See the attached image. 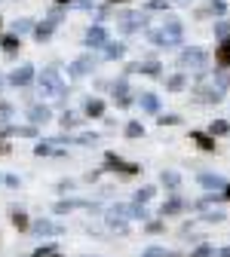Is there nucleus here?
<instances>
[{
  "instance_id": "obj_1",
  "label": "nucleus",
  "mask_w": 230,
  "mask_h": 257,
  "mask_svg": "<svg viewBox=\"0 0 230 257\" xmlns=\"http://www.w3.org/2000/svg\"><path fill=\"white\" fill-rule=\"evenodd\" d=\"M184 37V25L178 19H166L160 25V31H147V40L157 46H178Z\"/></svg>"
},
{
  "instance_id": "obj_2",
  "label": "nucleus",
  "mask_w": 230,
  "mask_h": 257,
  "mask_svg": "<svg viewBox=\"0 0 230 257\" xmlns=\"http://www.w3.org/2000/svg\"><path fill=\"white\" fill-rule=\"evenodd\" d=\"M37 83H40V95H55L58 101H64V95H68V89H64V83H61V74L55 68H43Z\"/></svg>"
},
{
  "instance_id": "obj_3",
  "label": "nucleus",
  "mask_w": 230,
  "mask_h": 257,
  "mask_svg": "<svg viewBox=\"0 0 230 257\" xmlns=\"http://www.w3.org/2000/svg\"><path fill=\"white\" fill-rule=\"evenodd\" d=\"M117 25H120L123 34H135V31H141L147 25V16L141 10H120L117 13Z\"/></svg>"
},
{
  "instance_id": "obj_4",
  "label": "nucleus",
  "mask_w": 230,
  "mask_h": 257,
  "mask_svg": "<svg viewBox=\"0 0 230 257\" xmlns=\"http://www.w3.org/2000/svg\"><path fill=\"white\" fill-rule=\"evenodd\" d=\"M105 166H108L111 172H120L123 178H132V175H138V172H141L135 163H126V159H120V156H117V153H111V150L105 153Z\"/></svg>"
},
{
  "instance_id": "obj_5",
  "label": "nucleus",
  "mask_w": 230,
  "mask_h": 257,
  "mask_svg": "<svg viewBox=\"0 0 230 257\" xmlns=\"http://www.w3.org/2000/svg\"><path fill=\"white\" fill-rule=\"evenodd\" d=\"M83 43H86L89 49H105V46H108V28H105V25H89Z\"/></svg>"
},
{
  "instance_id": "obj_6",
  "label": "nucleus",
  "mask_w": 230,
  "mask_h": 257,
  "mask_svg": "<svg viewBox=\"0 0 230 257\" xmlns=\"http://www.w3.org/2000/svg\"><path fill=\"white\" fill-rule=\"evenodd\" d=\"M178 61H181V68H196V71H203V64H206V49L190 46V49H184V52L178 55Z\"/></svg>"
},
{
  "instance_id": "obj_7",
  "label": "nucleus",
  "mask_w": 230,
  "mask_h": 257,
  "mask_svg": "<svg viewBox=\"0 0 230 257\" xmlns=\"http://www.w3.org/2000/svg\"><path fill=\"white\" fill-rule=\"evenodd\" d=\"M95 71V58L92 55H80V58H74L71 64H68V74L74 77V80H80V77H86V74H92Z\"/></svg>"
},
{
  "instance_id": "obj_8",
  "label": "nucleus",
  "mask_w": 230,
  "mask_h": 257,
  "mask_svg": "<svg viewBox=\"0 0 230 257\" xmlns=\"http://www.w3.org/2000/svg\"><path fill=\"white\" fill-rule=\"evenodd\" d=\"M126 217H129V205H114V208H108L105 223L111 230H126Z\"/></svg>"
},
{
  "instance_id": "obj_9",
  "label": "nucleus",
  "mask_w": 230,
  "mask_h": 257,
  "mask_svg": "<svg viewBox=\"0 0 230 257\" xmlns=\"http://www.w3.org/2000/svg\"><path fill=\"white\" fill-rule=\"evenodd\" d=\"M31 233H34V236H61L64 233V227H61V223H55V220H34V223H31Z\"/></svg>"
},
{
  "instance_id": "obj_10",
  "label": "nucleus",
  "mask_w": 230,
  "mask_h": 257,
  "mask_svg": "<svg viewBox=\"0 0 230 257\" xmlns=\"http://www.w3.org/2000/svg\"><path fill=\"white\" fill-rule=\"evenodd\" d=\"M28 83H34V68H31V64H22V68H16V71L10 74V86L22 89V86H28Z\"/></svg>"
},
{
  "instance_id": "obj_11",
  "label": "nucleus",
  "mask_w": 230,
  "mask_h": 257,
  "mask_svg": "<svg viewBox=\"0 0 230 257\" xmlns=\"http://www.w3.org/2000/svg\"><path fill=\"white\" fill-rule=\"evenodd\" d=\"M114 101H117V107H129V104H132V92H129L126 77H120L114 83Z\"/></svg>"
},
{
  "instance_id": "obj_12",
  "label": "nucleus",
  "mask_w": 230,
  "mask_h": 257,
  "mask_svg": "<svg viewBox=\"0 0 230 257\" xmlns=\"http://www.w3.org/2000/svg\"><path fill=\"white\" fill-rule=\"evenodd\" d=\"M55 25H58L55 19H43L40 25H34V40H37V43H46V40L55 34Z\"/></svg>"
},
{
  "instance_id": "obj_13",
  "label": "nucleus",
  "mask_w": 230,
  "mask_h": 257,
  "mask_svg": "<svg viewBox=\"0 0 230 257\" xmlns=\"http://www.w3.org/2000/svg\"><path fill=\"white\" fill-rule=\"evenodd\" d=\"M28 119L34 122V125H43V122L52 119V110H49L46 104H31V107H28Z\"/></svg>"
},
{
  "instance_id": "obj_14",
  "label": "nucleus",
  "mask_w": 230,
  "mask_h": 257,
  "mask_svg": "<svg viewBox=\"0 0 230 257\" xmlns=\"http://www.w3.org/2000/svg\"><path fill=\"white\" fill-rule=\"evenodd\" d=\"M196 181H200L203 187H209V190H224L227 187V181L221 175H212V172H200V175H196Z\"/></svg>"
},
{
  "instance_id": "obj_15",
  "label": "nucleus",
  "mask_w": 230,
  "mask_h": 257,
  "mask_svg": "<svg viewBox=\"0 0 230 257\" xmlns=\"http://www.w3.org/2000/svg\"><path fill=\"white\" fill-rule=\"evenodd\" d=\"M10 220H13V227H16L19 233H28V230H31V217H28L22 208H13V211H10Z\"/></svg>"
},
{
  "instance_id": "obj_16",
  "label": "nucleus",
  "mask_w": 230,
  "mask_h": 257,
  "mask_svg": "<svg viewBox=\"0 0 230 257\" xmlns=\"http://www.w3.org/2000/svg\"><path fill=\"white\" fill-rule=\"evenodd\" d=\"M0 49L13 55L16 49H22V37L19 34H4V37H0Z\"/></svg>"
},
{
  "instance_id": "obj_17",
  "label": "nucleus",
  "mask_w": 230,
  "mask_h": 257,
  "mask_svg": "<svg viewBox=\"0 0 230 257\" xmlns=\"http://www.w3.org/2000/svg\"><path fill=\"white\" fill-rule=\"evenodd\" d=\"M138 71L147 74V77H160V74H163V64H160L157 58H150V61H138Z\"/></svg>"
},
{
  "instance_id": "obj_18",
  "label": "nucleus",
  "mask_w": 230,
  "mask_h": 257,
  "mask_svg": "<svg viewBox=\"0 0 230 257\" xmlns=\"http://www.w3.org/2000/svg\"><path fill=\"white\" fill-rule=\"evenodd\" d=\"M215 61L221 64V68H227V64H230V37L221 40V46L215 49Z\"/></svg>"
},
{
  "instance_id": "obj_19",
  "label": "nucleus",
  "mask_w": 230,
  "mask_h": 257,
  "mask_svg": "<svg viewBox=\"0 0 230 257\" xmlns=\"http://www.w3.org/2000/svg\"><path fill=\"white\" fill-rule=\"evenodd\" d=\"M83 110H86V116H102L105 113V101L102 98H86Z\"/></svg>"
},
{
  "instance_id": "obj_20",
  "label": "nucleus",
  "mask_w": 230,
  "mask_h": 257,
  "mask_svg": "<svg viewBox=\"0 0 230 257\" xmlns=\"http://www.w3.org/2000/svg\"><path fill=\"white\" fill-rule=\"evenodd\" d=\"M123 55H126V46L108 40V46H105V58H108V61H117V58H123Z\"/></svg>"
},
{
  "instance_id": "obj_21",
  "label": "nucleus",
  "mask_w": 230,
  "mask_h": 257,
  "mask_svg": "<svg viewBox=\"0 0 230 257\" xmlns=\"http://www.w3.org/2000/svg\"><path fill=\"white\" fill-rule=\"evenodd\" d=\"M34 25H37L34 19H16V22H13V34H19V37H22V34H28V31L34 34Z\"/></svg>"
},
{
  "instance_id": "obj_22",
  "label": "nucleus",
  "mask_w": 230,
  "mask_h": 257,
  "mask_svg": "<svg viewBox=\"0 0 230 257\" xmlns=\"http://www.w3.org/2000/svg\"><path fill=\"white\" fill-rule=\"evenodd\" d=\"M160 184L166 187V190H178V187H181V175H178V172H163V175H160Z\"/></svg>"
},
{
  "instance_id": "obj_23",
  "label": "nucleus",
  "mask_w": 230,
  "mask_h": 257,
  "mask_svg": "<svg viewBox=\"0 0 230 257\" xmlns=\"http://www.w3.org/2000/svg\"><path fill=\"white\" fill-rule=\"evenodd\" d=\"M141 110H147V113H157L160 110V98H157L154 92H144L141 95Z\"/></svg>"
},
{
  "instance_id": "obj_24",
  "label": "nucleus",
  "mask_w": 230,
  "mask_h": 257,
  "mask_svg": "<svg viewBox=\"0 0 230 257\" xmlns=\"http://www.w3.org/2000/svg\"><path fill=\"white\" fill-rule=\"evenodd\" d=\"M190 138L196 141V147H200V150H215V138H212V135H206V132H193Z\"/></svg>"
},
{
  "instance_id": "obj_25",
  "label": "nucleus",
  "mask_w": 230,
  "mask_h": 257,
  "mask_svg": "<svg viewBox=\"0 0 230 257\" xmlns=\"http://www.w3.org/2000/svg\"><path fill=\"white\" fill-rule=\"evenodd\" d=\"M7 132L10 135H19V138H34L37 135V125H10Z\"/></svg>"
},
{
  "instance_id": "obj_26",
  "label": "nucleus",
  "mask_w": 230,
  "mask_h": 257,
  "mask_svg": "<svg viewBox=\"0 0 230 257\" xmlns=\"http://www.w3.org/2000/svg\"><path fill=\"white\" fill-rule=\"evenodd\" d=\"M184 86H187V74H172V77L166 80V89H169V92H181Z\"/></svg>"
},
{
  "instance_id": "obj_27",
  "label": "nucleus",
  "mask_w": 230,
  "mask_h": 257,
  "mask_svg": "<svg viewBox=\"0 0 230 257\" xmlns=\"http://www.w3.org/2000/svg\"><path fill=\"white\" fill-rule=\"evenodd\" d=\"M80 205H89V202H83V199H68V202H55V205H52V211H55V214H64V211H71V208H80Z\"/></svg>"
},
{
  "instance_id": "obj_28",
  "label": "nucleus",
  "mask_w": 230,
  "mask_h": 257,
  "mask_svg": "<svg viewBox=\"0 0 230 257\" xmlns=\"http://www.w3.org/2000/svg\"><path fill=\"white\" fill-rule=\"evenodd\" d=\"M129 220H147L144 202H132V205H129Z\"/></svg>"
},
{
  "instance_id": "obj_29",
  "label": "nucleus",
  "mask_w": 230,
  "mask_h": 257,
  "mask_svg": "<svg viewBox=\"0 0 230 257\" xmlns=\"http://www.w3.org/2000/svg\"><path fill=\"white\" fill-rule=\"evenodd\" d=\"M230 132V122L227 119H215V122H209V135L215 138V135H227Z\"/></svg>"
},
{
  "instance_id": "obj_30",
  "label": "nucleus",
  "mask_w": 230,
  "mask_h": 257,
  "mask_svg": "<svg viewBox=\"0 0 230 257\" xmlns=\"http://www.w3.org/2000/svg\"><path fill=\"white\" fill-rule=\"evenodd\" d=\"M181 208H184V199H181V196H172L166 205H163V214H178Z\"/></svg>"
},
{
  "instance_id": "obj_31",
  "label": "nucleus",
  "mask_w": 230,
  "mask_h": 257,
  "mask_svg": "<svg viewBox=\"0 0 230 257\" xmlns=\"http://www.w3.org/2000/svg\"><path fill=\"white\" fill-rule=\"evenodd\" d=\"M61 156V150H52V141H40L37 147H34V156Z\"/></svg>"
},
{
  "instance_id": "obj_32",
  "label": "nucleus",
  "mask_w": 230,
  "mask_h": 257,
  "mask_svg": "<svg viewBox=\"0 0 230 257\" xmlns=\"http://www.w3.org/2000/svg\"><path fill=\"white\" fill-rule=\"evenodd\" d=\"M154 193H157V187H150V184H147V187H141V190L135 193V202H144V205H147V202L154 199Z\"/></svg>"
},
{
  "instance_id": "obj_33",
  "label": "nucleus",
  "mask_w": 230,
  "mask_h": 257,
  "mask_svg": "<svg viewBox=\"0 0 230 257\" xmlns=\"http://www.w3.org/2000/svg\"><path fill=\"white\" fill-rule=\"evenodd\" d=\"M61 125H64V128H77V125H80L77 113H71V110H64V113H61Z\"/></svg>"
},
{
  "instance_id": "obj_34",
  "label": "nucleus",
  "mask_w": 230,
  "mask_h": 257,
  "mask_svg": "<svg viewBox=\"0 0 230 257\" xmlns=\"http://www.w3.org/2000/svg\"><path fill=\"white\" fill-rule=\"evenodd\" d=\"M144 135V125L141 122H129L126 125V138H141Z\"/></svg>"
},
{
  "instance_id": "obj_35",
  "label": "nucleus",
  "mask_w": 230,
  "mask_h": 257,
  "mask_svg": "<svg viewBox=\"0 0 230 257\" xmlns=\"http://www.w3.org/2000/svg\"><path fill=\"white\" fill-rule=\"evenodd\" d=\"M31 257H58V248L43 245V248H34V254H31Z\"/></svg>"
},
{
  "instance_id": "obj_36",
  "label": "nucleus",
  "mask_w": 230,
  "mask_h": 257,
  "mask_svg": "<svg viewBox=\"0 0 230 257\" xmlns=\"http://www.w3.org/2000/svg\"><path fill=\"white\" fill-rule=\"evenodd\" d=\"M74 144H95L98 141V135L95 132H83V135H77V138H71Z\"/></svg>"
},
{
  "instance_id": "obj_37",
  "label": "nucleus",
  "mask_w": 230,
  "mask_h": 257,
  "mask_svg": "<svg viewBox=\"0 0 230 257\" xmlns=\"http://www.w3.org/2000/svg\"><path fill=\"white\" fill-rule=\"evenodd\" d=\"M215 34H218L221 40H227V37H230V25H227L224 19H221V22H215Z\"/></svg>"
},
{
  "instance_id": "obj_38",
  "label": "nucleus",
  "mask_w": 230,
  "mask_h": 257,
  "mask_svg": "<svg viewBox=\"0 0 230 257\" xmlns=\"http://www.w3.org/2000/svg\"><path fill=\"white\" fill-rule=\"evenodd\" d=\"M190 257H215V248L212 245H200L196 251H190Z\"/></svg>"
},
{
  "instance_id": "obj_39",
  "label": "nucleus",
  "mask_w": 230,
  "mask_h": 257,
  "mask_svg": "<svg viewBox=\"0 0 230 257\" xmlns=\"http://www.w3.org/2000/svg\"><path fill=\"white\" fill-rule=\"evenodd\" d=\"M203 220H206V223H221V220H224V211H218V208H215V211H206Z\"/></svg>"
},
{
  "instance_id": "obj_40",
  "label": "nucleus",
  "mask_w": 230,
  "mask_h": 257,
  "mask_svg": "<svg viewBox=\"0 0 230 257\" xmlns=\"http://www.w3.org/2000/svg\"><path fill=\"white\" fill-rule=\"evenodd\" d=\"M178 122H181L178 113H163V116H160V125H178Z\"/></svg>"
},
{
  "instance_id": "obj_41",
  "label": "nucleus",
  "mask_w": 230,
  "mask_h": 257,
  "mask_svg": "<svg viewBox=\"0 0 230 257\" xmlns=\"http://www.w3.org/2000/svg\"><path fill=\"white\" fill-rule=\"evenodd\" d=\"M227 83H230V80H227V74H221V71H218V74H215V89H218V92H224V89H227Z\"/></svg>"
},
{
  "instance_id": "obj_42",
  "label": "nucleus",
  "mask_w": 230,
  "mask_h": 257,
  "mask_svg": "<svg viewBox=\"0 0 230 257\" xmlns=\"http://www.w3.org/2000/svg\"><path fill=\"white\" fill-rule=\"evenodd\" d=\"M169 7V0H147L144 4V10H166Z\"/></svg>"
},
{
  "instance_id": "obj_43",
  "label": "nucleus",
  "mask_w": 230,
  "mask_h": 257,
  "mask_svg": "<svg viewBox=\"0 0 230 257\" xmlns=\"http://www.w3.org/2000/svg\"><path fill=\"white\" fill-rule=\"evenodd\" d=\"M141 257H166V248H160V245H154V248H147Z\"/></svg>"
},
{
  "instance_id": "obj_44",
  "label": "nucleus",
  "mask_w": 230,
  "mask_h": 257,
  "mask_svg": "<svg viewBox=\"0 0 230 257\" xmlns=\"http://www.w3.org/2000/svg\"><path fill=\"white\" fill-rule=\"evenodd\" d=\"M144 230H147V233H163V230H166V227H163V223H160V220H150V223H147V227H144Z\"/></svg>"
},
{
  "instance_id": "obj_45",
  "label": "nucleus",
  "mask_w": 230,
  "mask_h": 257,
  "mask_svg": "<svg viewBox=\"0 0 230 257\" xmlns=\"http://www.w3.org/2000/svg\"><path fill=\"white\" fill-rule=\"evenodd\" d=\"M10 116H13V104L4 101V104H0V119H10Z\"/></svg>"
},
{
  "instance_id": "obj_46",
  "label": "nucleus",
  "mask_w": 230,
  "mask_h": 257,
  "mask_svg": "<svg viewBox=\"0 0 230 257\" xmlns=\"http://www.w3.org/2000/svg\"><path fill=\"white\" fill-rule=\"evenodd\" d=\"M212 10L221 16V13H227V4H224V0H212Z\"/></svg>"
},
{
  "instance_id": "obj_47",
  "label": "nucleus",
  "mask_w": 230,
  "mask_h": 257,
  "mask_svg": "<svg viewBox=\"0 0 230 257\" xmlns=\"http://www.w3.org/2000/svg\"><path fill=\"white\" fill-rule=\"evenodd\" d=\"M4 181H7V187H19V184H22V181H19V178H16V175H7V178H4Z\"/></svg>"
},
{
  "instance_id": "obj_48",
  "label": "nucleus",
  "mask_w": 230,
  "mask_h": 257,
  "mask_svg": "<svg viewBox=\"0 0 230 257\" xmlns=\"http://www.w3.org/2000/svg\"><path fill=\"white\" fill-rule=\"evenodd\" d=\"M218 257H230V248H221V251H218Z\"/></svg>"
},
{
  "instance_id": "obj_49",
  "label": "nucleus",
  "mask_w": 230,
  "mask_h": 257,
  "mask_svg": "<svg viewBox=\"0 0 230 257\" xmlns=\"http://www.w3.org/2000/svg\"><path fill=\"white\" fill-rule=\"evenodd\" d=\"M224 199H230V184H227V187H224Z\"/></svg>"
},
{
  "instance_id": "obj_50",
  "label": "nucleus",
  "mask_w": 230,
  "mask_h": 257,
  "mask_svg": "<svg viewBox=\"0 0 230 257\" xmlns=\"http://www.w3.org/2000/svg\"><path fill=\"white\" fill-rule=\"evenodd\" d=\"M55 4H58V7H68V4H71V0H55Z\"/></svg>"
},
{
  "instance_id": "obj_51",
  "label": "nucleus",
  "mask_w": 230,
  "mask_h": 257,
  "mask_svg": "<svg viewBox=\"0 0 230 257\" xmlns=\"http://www.w3.org/2000/svg\"><path fill=\"white\" fill-rule=\"evenodd\" d=\"M108 4H123V0H108Z\"/></svg>"
},
{
  "instance_id": "obj_52",
  "label": "nucleus",
  "mask_w": 230,
  "mask_h": 257,
  "mask_svg": "<svg viewBox=\"0 0 230 257\" xmlns=\"http://www.w3.org/2000/svg\"><path fill=\"white\" fill-rule=\"evenodd\" d=\"M178 4H190V0H178Z\"/></svg>"
},
{
  "instance_id": "obj_53",
  "label": "nucleus",
  "mask_w": 230,
  "mask_h": 257,
  "mask_svg": "<svg viewBox=\"0 0 230 257\" xmlns=\"http://www.w3.org/2000/svg\"><path fill=\"white\" fill-rule=\"evenodd\" d=\"M0 83H4V80H0Z\"/></svg>"
}]
</instances>
